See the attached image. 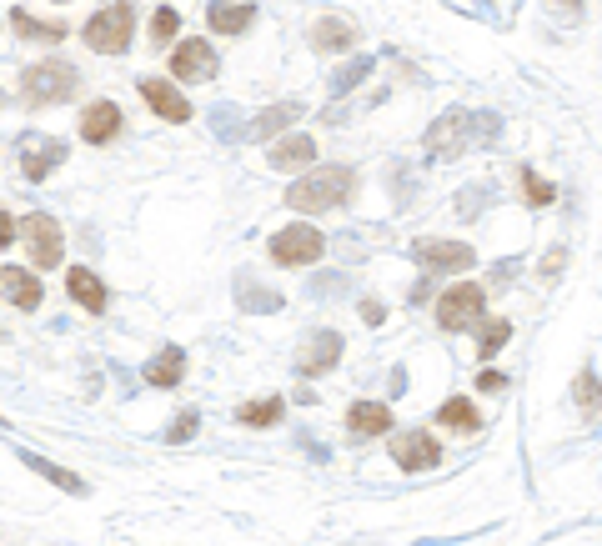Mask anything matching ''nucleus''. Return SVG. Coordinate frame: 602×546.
I'll use <instances>...</instances> for the list:
<instances>
[{
  "label": "nucleus",
  "mask_w": 602,
  "mask_h": 546,
  "mask_svg": "<svg viewBox=\"0 0 602 546\" xmlns=\"http://www.w3.org/2000/svg\"><path fill=\"white\" fill-rule=\"evenodd\" d=\"M66 291H71V296H76L86 311H96V316L111 306V291H106V281H101L96 271H86V266H71V271H66Z\"/></svg>",
  "instance_id": "dca6fc26"
},
{
  "label": "nucleus",
  "mask_w": 602,
  "mask_h": 546,
  "mask_svg": "<svg viewBox=\"0 0 602 546\" xmlns=\"http://www.w3.org/2000/svg\"><path fill=\"white\" fill-rule=\"evenodd\" d=\"M76 86H81V76L66 61H36L31 71H21V101L26 106H61V101L76 96Z\"/></svg>",
  "instance_id": "7ed1b4c3"
},
{
  "label": "nucleus",
  "mask_w": 602,
  "mask_h": 546,
  "mask_svg": "<svg viewBox=\"0 0 602 546\" xmlns=\"http://www.w3.org/2000/svg\"><path fill=\"white\" fill-rule=\"evenodd\" d=\"M131 31H136V11L131 6H101L91 21H86V46L101 51V56H121L131 46Z\"/></svg>",
  "instance_id": "20e7f679"
},
{
  "label": "nucleus",
  "mask_w": 602,
  "mask_h": 546,
  "mask_svg": "<svg viewBox=\"0 0 602 546\" xmlns=\"http://www.w3.org/2000/svg\"><path fill=\"white\" fill-rule=\"evenodd\" d=\"M16 156H21V171H26V181H46L51 171H61V161H66V141L31 131V136H21Z\"/></svg>",
  "instance_id": "6e6552de"
},
{
  "label": "nucleus",
  "mask_w": 602,
  "mask_h": 546,
  "mask_svg": "<svg viewBox=\"0 0 602 546\" xmlns=\"http://www.w3.org/2000/svg\"><path fill=\"white\" fill-rule=\"evenodd\" d=\"M502 136V116L497 111H447L432 121L427 131V161H457L477 146H492Z\"/></svg>",
  "instance_id": "f257e3e1"
},
{
  "label": "nucleus",
  "mask_w": 602,
  "mask_h": 546,
  "mask_svg": "<svg viewBox=\"0 0 602 546\" xmlns=\"http://www.w3.org/2000/svg\"><path fill=\"white\" fill-rule=\"evenodd\" d=\"M412 256H417L422 271H472V266H477V251H472L467 241H442V236L417 241Z\"/></svg>",
  "instance_id": "1a4fd4ad"
},
{
  "label": "nucleus",
  "mask_w": 602,
  "mask_h": 546,
  "mask_svg": "<svg viewBox=\"0 0 602 546\" xmlns=\"http://www.w3.org/2000/svg\"><path fill=\"white\" fill-rule=\"evenodd\" d=\"M312 46H317V51H327V56H337V51H347V46H352V26H347L342 16H322V21H317V31H312Z\"/></svg>",
  "instance_id": "393cba45"
},
{
  "label": "nucleus",
  "mask_w": 602,
  "mask_h": 546,
  "mask_svg": "<svg viewBox=\"0 0 602 546\" xmlns=\"http://www.w3.org/2000/svg\"><path fill=\"white\" fill-rule=\"evenodd\" d=\"M141 96H146V106H151L161 121H171V126H186V121H191V101H186L171 81H141Z\"/></svg>",
  "instance_id": "ddd939ff"
},
{
  "label": "nucleus",
  "mask_w": 602,
  "mask_h": 546,
  "mask_svg": "<svg viewBox=\"0 0 602 546\" xmlns=\"http://www.w3.org/2000/svg\"><path fill=\"white\" fill-rule=\"evenodd\" d=\"M21 231H26L31 261H36L41 271L61 266V256H66V236H61V221H56V216H46V211H31V216L21 221Z\"/></svg>",
  "instance_id": "0eeeda50"
},
{
  "label": "nucleus",
  "mask_w": 602,
  "mask_h": 546,
  "mask_svg": "<svg viewBox=\"0 0 602 546\" xmlns=\"http://www.w3.org/2000/svg\"><path fill=\"white\" fill-rule=\"evenodd\" d=\"M0 296H6L11 306H21V311H36L41 306V281L31 276V271H21V266H0Z\"/></svg>",
  "instance_id": "2eb2a0df"
},
{
  "label": "nucleus",
  "mask_w": 602,
  "mask_h": 546,
  "mask_svg": "<svg viewBox=\"0 0 602 546\" xmlns=\"http://www.w3.org/2000/svg\"><path fill=\"white\" fill-rule=\"evenodd\" d=\"M517 276V261H507V266H492V281L502 286V281H512Z\"/></svg>",
  "instance_id": "58836bf2"
},
{
  "label": "nucleus",
  "mask_w": 602,
  "mask_h": 546,
  "mask_svg": "<svg viewBox=\"0 0 602 546\" xmlns=\"http://www.w3.org/2000/svg\"><path fill=\"white\" fill-rule=\"evenodd\" d=\"M337 286L347 291V281H342V276H317V281H312V291H317V296H332Z\"/></svg>",
  "instance_id": "c9c22d12"
},
{
  "label": "nucleus",
  "mask_w": 602,
  "mask_h": 546,
  "mask_svg": "<svg viewBox=\"0 0 602 546\" xmlns=\"http://www.w3.org/2000/svg\"><path fill=\"white\" fill-rule=\"evenodd\" d=\"M362 321H367V326H382V321H387V306H377V301H362Z\"/></svg>",
  "instance_id": "e433bc0d"
},
{
  "label": "nucleus",
  "mask_w": 602,
  "mask_h": 546,
  "mask_svg": "<svg viewBox=\"0 0 602 546\" xmlns=\"http://www.w3.org/2000/svg\"><path fill=\"white\" fill-rule=\"evenodd\" d=\"M11 26H16V36L21 41H36V46H61L66 41V21H36L31 11H11Z\"/></svg>",
  "instance_id": "6ab92c4d"
},
{
  "label": "nucleus",
  "mask_w": 602,
  "mask_h": 546,
  "mask_svg": "<svg viewBox=\"0 0 602 546\" xmlns=\"http://www.w3.org/2000/svg\"><path fill=\"white\" fill-rule=\"evenodd\" d=\"M427 296H432V286H427V281H417V286H412V296H407V301H412V306H422V301H427Z\"/></svg>",
  "instance_id": "ea45409f"
},
{
  "label": "nucleus",
  "mask_w": 602,
  "mask_h": 546,
  "mask_svg": "<svg viewBox=\"0 0 602 546\" xmlns=\"http://www.w3.org/2000/svg\"><path fill=\"white\" fill-rule=\"evenodd\" d=\"M392 461H397L402 471H432V466L442 461V446H437L422 426H412V431H397V436H392Z\"/></svg>",
  "instance_id": "9b49d317"
},
{
  "label": "nucleus",
  "mask_w": 602,
  "mask_h": 546,
  "mask_svg": "<svg viewBox=\"0 0 602 546\" xmlns=\"http://www.w3.org/2000/svg\"><path fill=\"white\" fill-rule=\"evenodd\" d=\"M562 266H567V251H562V246H557V251H552V256H547V266H542V281H552V276H557V271H562Z\"/></svg>",
  "instance_id": "f704fd0d"
},
{
  "label": "nucleus",
  "mask_w": 602,
  "mask_h": 546,
  "mask_svg": "<svg viewBox=\"0 0 602 546\" xmlns=\"http://www.w3.org/2000/svg\"><path fill=\"white\" fill-rule=\"evenodd\" d=\"M437 421L452 426V431H477V426H482V416H477V406H472L467 396H447L442 411H437Z\"/></svg>",
  "instance_id": "a878e982"
},
{
  "label": "nucleus",
  "mask_w": 602,
  "mask_h": 546,
  "mask_svg": "<svg viewBox=\"0 0 602 546\" xmlns=\"http://www.w3.org/2000/svg\"><path fill=\"white\" fill-rule=\"evenodd\" d=\"M181 376H186V351L181 346H161L146 361V381L151 386H181Z\"/></svg>",
  "instance_id": "aec40b11"
},
{
  "label": "nucleus",
  "mask_w": 602,
  "mask_h": 546,
  "mask_svg": "<svg viewBox=\"0 0 602 546\" xmlns=\"http://www.w3.org/2000/svg\"><path fill=\"white\" fill-rule=\"evenodd\" d=\"M236 286H241V291H236V306H241V311H281V291L256 286V281H251V271H241V276H236Z\"/></svg>",
  "instance_id": "b1692460"
},
{
  "label": "nucleus",
  "mask_w": 602,
  "mask_h": 546,
  "mask_svg": "<svg viewBox=\"0 0 602 546\" xmlns=\"http://www.w3.org/2000/svg\"><path fill=\"white\" fill-rule=\"evenodd\" d=\"M196 431H201V416H196V411H186V416H176V421L166 426V441H171V446H181V441H191Z\"/></svg>",
  "instance_id": "2f4dec72"
},
{
  "label": "nucleus",
  "mask_w": 602,
  "mask_h": 546,
  "mask_svg": "<svg viewBox=\"0 0 602 546\" xmlns=\"http://www.w3.org/2000/svg\"><path fill=\"white\" fill-rule=\"evenodd\" d=\"M16 241V221H11V211H0V246H11Z\"/></svg>",
  "instance_id": "4c0bfd02"
},
{
  "label": "nucleus",
  "mask_w": 602,
  "mask_h": 546,
  "mask_svg": "<svg viewBox=\"0 0 602 546\" xmlns=\"http://www.w3.org/2000/svg\"><path fill=\"white\" fill-rule=\"evenodd\" d=\"M216 71H221V56H216L206 41H181V46L171 51V76H176V81H186V86L211 81Z\"/></svg>",
  "instance_id": "9d476101"
},
{
  "label": "nucleus",
  "mask_w": 602,
  "mask_h": 546,
  "mask_svg": "<svg viewBox=\"0 0 602 546\" xmlns=\"http://www.w3.org/2000/svg\"><path fill=\"white\" fill-rule=\"evenodd\" d=\"M482 306H487V291L472 286V281H457V286H447L442 301H437V326H442V331H472V326L482 321Z\"/></svg>",
  "instance_id": "423d86ee"
},
{
  "label": "nucleus",
  "mask_w": 602,
  "mask_h": 546,
  "mask_svg": "<svg viewBox=\"0 0 602 546\" xmlns=\"http://www.w3.org/2000/svg\"><path fill=\"white\" fill-rule=\"evenodd\" d=\"M347 426H352V436H387L392 431V406L387 401H352Z\"/></svg>",
  "instance_id": "a211bd4d"
},
{
  "label": "nucleus",
  "mask_w": 602,
  "mask_h": 546,
  "mask_svg": "<svg viewBox=\"0 0 602 546\" xmlns=\"http://www.w3.org/2000/svg\"><path fill=\"white\" fill-rule=\"evenodd\" d=\"M477 386H482V391H507V371H482Z\"/></svg>",
  "instance_id": "72a5a7b5"
},
{
  "label": "nucleus",
  "mask_w": 602,
  "mask_h": 546,
  "mask_svg": "<svg viewBox=\"0 0 602 546\" xmlns=\"http://www.w3.org/2000/svg\"><path fill=\"white\" fill-rule=\"evenodd\" d=\"M266 251H271V261H276V266H312V261H322L327 241H322V231H317V226L291 221V226H281V231L266 241Z\"/></svg>",
  "instance_id": "39448f33"
},
{
  "label": "nucleus",
  "mask_w": 602,
  "mask_h": 546,
  "mask_svg": "<svg viewBox=\"0 0 602 546\" xmlns=\"http://www.w3.org/2000/svg\"><path fill=\"white\" fill-rule=\"evenodd\" d=\"M296 116H301V106H296V101H281V106L261 111L256 121H246V131H241V136H246V141H266V136H276L281 126H291Z\"/></svg>",
  "instance_id": "4be33fe9"
},
{
  "label": "nucleus",
  "mask_w": 602,
  "mask_h": 546,
  "mask_svg": "<svg viewBox=\"0 0 602 546\" xmlns=\"http://www.w3.org/2000/svg\"><path fill=\"white\" fill-rule=\"evenodd\" d=\"M352 196V166H322V171H307L301 181L286 186V206L291 211H337L342 201Z\"/></svg>",
  "instance_id": "f03ea898"
},
{
  "label": "nucleus",
  "mask_w": 602,
  "mask_h": 546,
  "mask_svg": "<svg viewBox=\"0 0 602 546\" xmlns=\"http://www.w3.org/2000/svg\"><path fill=\"white\" fill-rule=\"evenodd\" d=\"M372 71H377V61H372V56H352V61H347L337 76H332V96H347V91H357V86H362Z\"/></svg>",
  "instance_id": "bb28decb"
},
{
  "label": "nucleus",
  "mask_w": 602,
  "mask_h": 546,
  "mask_svg": "<svg viewBox=\"0 0 602 546\" xmlns=\"http://www.w3.org/2000/svg\"><path fill=\"white\" fill-rule=\"evenodd\" d=\"M597 431H602V426H597Z\"/></svg>",
  "instance_id": "a19ab883"
},
{
  "label": "nucleus",
  "mask_w": 602,
  "mask_h": 546,
  "mask_svg": "<svg viewBox=\"0 0 602 546\" xmlns=\"http://www.w3.org/2000/svg\"><path fill=\"white\" fill-rule=\"evenodd\" d=\"M176 26H181V16H176L171 6H161V11L151 16V41H156V46H166V41L176 36Z\"/></svg>",
  "instance_id": "7c9ffc66"
},
{
  "label": "nucleus",
  "mask_w": 602,
  "mask_h": 546,
  "mask_svg": "<svg viewBox=\"0 0 602 546\" xmlns=\"http://www.w3.org/2000/svg\"><path fill=\"white\" fill-rule=\"evenodd\" d=\"M522 191H527V201H532V206H547V201H552V186H547L537 171H522Z\"/></svg>",
  "instance_id": "473e14b6"
},
{
  "label": "nucleus",
  "mask_w": 602,
  "mask_h": 546,
  "mask_svg": "<svg viewBox=\"0 0 602 546\" xmlns=\"http://www.w3.org/2000/svg\"><path fill=\"white\" fill-rule=\"evenodd\" d=\"M337 361H342V331H312V341L301 346L296 371H301V376H322V371H332Z\"/></svg>",
  "instance_id": "f8f14e48"
},
{
  "label": "nucleus",
  "mask_w": 602,
  "mask_h": 546,
  "mask_svg": "<svg viewBox=\"0 0 602 546\" xmlns=\"http://www.w3.org/2000/svg\"><path fill=\"white\" fill-rule=\"evenodd\" d=\"M477 331H482V336H477V356H482V361H492V356L512 341V326H507V321H482Z\"/></svg>",
  "instance_id": "c85d7f7f"
},
{
  "label": "nucleus",
  "mask_w": 602,
  "mask_h": 546,
  "mask_svg": "<svg viewBox=\"0 0 602 546\" xmlns=\"http://www.w3.org/2000/svg\"><path fill=\"white\" fill-rule=\"evenodd\" d=\"M21 461L31 466V471H41L51 486H61V491H71V496H86V481L76 476V471H66V466H56V461H46L41 451H21Z\"/></svg>",
  "instance_id": "5701e85b"
},
{
  "label": "nucleus",
  "mask_w": 602,
  "mask_h": 546,
  "mask_svg": "<svg viewBox=\"0 0 602 546\" xmlns=\"http://www.w3.org/2000/svg\"><path fill=\"white\" fill-rule=\"evenodd\" d=\"M281 411H286V401H281V396H266V401H246V406L236 411V421H241V426H276Z\"/></svg>",
  "instance_id": "cd10ccee"
},
{
  "label": "nucleus",
  "mask_w": 602,
  "mask_h": 546,
  "mask_svg": "<svg viewBox=\"0 0 602 546\" xmlns=\"http://www.w3.org/2000/svg\"><path fill=\"white\" fill-rule=\"evenodd\" d=\"M116 131H121V106L116 101H91L81 111V141L106 146V141H116Z\"/></svg>",
  "instance_id": "4468645a"
},
{
  "label": "nucleus",
  "mask_w": 602,
  "mask_h": 546,
  "mask_svg": "<svg viewBox=\"0 0 602 546\" xmlns=\"http://www.w3.org/2000/svg\"><path fill=\"white\" fill-rule=\"evenodd\" d=\"M312 156H317V141L307 131H291L286 141L271 146V171H301V166H312Z\"/></svg>",
  "instance_id": "f3484780"
},
{
  "label": "nucleus",
  "mask_w": 602,
  "mask_h": 546,
  "mask_svg": "<svg viewBox=\"0 0 602 546\" xmlns=\"http://www.w3.org/2000/svg\"><path fill=\"white\" fill-rule=\"evenodd\" d=\"M572 396H577V406H582V411H602V381H597V371H577Z\"/></svg>",
  "instance_id": "c756f323"
},
{
  "label": "nucleus",
  "mask_w": 602,
  "mask_h": 546,
  "mask_svg": "<svg viewBox=\"0 0 602 546\" xmlns=\"http://www.w3.org/2000/svg\"><path fill=\"white\" fill-rule=\"evenodd\" d=\"M251 21H256V6H246V0H236V6H211V11H206V26H211L216 36H241V31H251Z\"/></svg>",
  "instance_id": "412c9836"
}]
</instances>
